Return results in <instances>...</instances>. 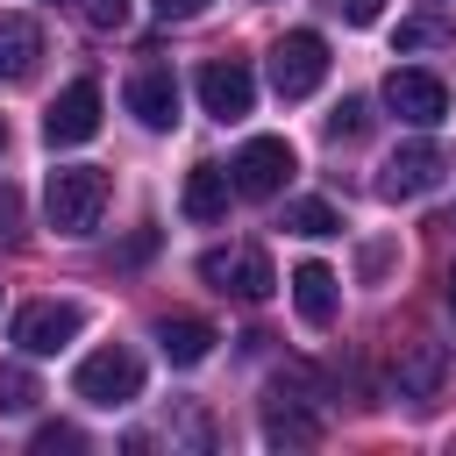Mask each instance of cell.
Listing matches in <instances>:
<instances>
[{"mask_svg":"<svg viewBox=\"0 0 456 456\" xmlns=\"http://www.w3.org/2000/svg\"><path fill=\"white\" fill-rule=\"evenodd\" d=\"M200 278L214 285V292H235V299H271V285H278V271H271V256L264 249H249V242H235V249H207L200 256Z\"/></svg>","mask_w":456,"mask_h":456,"instance_id":"5","label":"cell"},{"mask_svg":"<svg viewBox=\"0 0 456 456\" xmlns=\"http://www.w3.org/2000/svg\"><path fill=\"white\" fill-rule=\"evenodd\" d=\"M442 171H449L442 142L413 135V142H399V150L385 157V171H378V192H385V200H420V192H435V185H442Z\"/></svg>","mask_w":456,"mask_h":456,"instance_id":"7","label":"cell"},{"mask_svg":"<svg viewBox=\"0 0 456 456\" xmlns=\"http://www.w3.org/2000/svg\"><path fill=\"white\" fill-rule=\"evenodd\" d=\"M200 107H207L214 121H242V114L256 107V78H249V64H235V57L200 64Z\"/></svg>","mask_w":456,"mask_h":456,"instance_id":"10","label":"cell"},{"mask_svg":"<svg viewBox=\"0 0 456 456\" xmlns=\"http://www.w3.org/2000/svg\"><path fill=\"white\" fill-rule=\"evenodd\" d=\"M0 142H7V121H0Z\"/></svg>","mask_w":456,"mask_h":456,"instance_id":"29","label":"cell"},{"mask_svg":"<svg viewBox=\"0 0 456 456\" xmlns=\"http://www.w3.org/2000/svg\"><path fill=\"white\" fill-rule=\"evenodd\" d=\"M86 21L93 28H121L128 21V0H86Z\"/></svg>","mask_w":456,"mask_h":456,"instance_id":"25","label":"cell"},{"mask_svg":"<svg viewBox=\"0 0 456 456\" xmlns=\"http://www.w3.org/2000/svg\"><path fill=\"white\" fill-rule=\"evenodd\" d=\"M264 442H278V449H306V442H321V420H314L299 399L271 392V399H264Z\"/></svg>","mask_w":456,"mask_h":456,"instance_id":"17","label":"cell"},{"mask_svg":"<svg viewBox=\"0 0 456 456\" xmlns=\"http://www.w3.org/2000/svg\"><path fill=\"white\" fill-rule=\"evenodd\" d=\"M363 128H370V100H356V93H349V100L328 114V135H335V142H356Z\"/></svg>","mask_w":456,"mask_h":456,"instance_id":"21","label":"cell"},{"mask_svg":"<svg viewBox=\"0 0 456 456\" xmlns=\"http://www.w3.org/2000/svg\"><path fill=\"white\" fill-rule=\"evenodd\" d=\"M78 328H86L78 299H36V306L14 314V349L21 356H57L64 342H78Z\"/></svg>","mask_w":456,"mask_h":456,"instance_id":"6","label":"cell"},{"mask_svg":"<svg viewBox=\"0 0 456 456\" xmlns=\"http://www.w3.org/2000/svg\"><path fill=\"white\" fill-rule=\"evenodd\" d=\"M43 135H50V150L93 142V135H100V86H93V78H71V86L50 100V114H43Z\"/></svg>","mask_w":456,"mask_h":456,"instance_id":"9","label":"cell"},{"mask_svg":"<svg viewBox=\"0 0 456 456\" xmlns=\"http://www.w3.org/2000/svg\"><path fill=\"white\" fill-rule=\"evenodd\" d=\"M28 449H36V456H57V449H86V435H78L71 420H50V428H36Z\"/></svg>","mask_w":456,"mask_h":456,"instance_id":"22","label":"cell"},{"mask_svg":"<svg viewBox=\"0 0 456 456\" xmlns=\"http://www.w3.org/2000/svg\"><path fill=\"white\" fill-rule=\"evenodd\" d=\"M335 285H342V278H335L328 264H299V271H292V306H299L306 328H328V321H335V299H342Z\"/></svg>","mask_w":456,"mask_h":456,"instance_id":"14","label":"cell"},{"mask_svg":"<svg viewBox=\"0 0 456 456\" xmlns=\"http://www.w3.org/2000/svg\"><path fill=\"white\" fill-rule=\"evenodd\" d=\"M449 314H456V264H449Z\"/></svg>","mask_w":456,"mask_h":456,"instance_id":"28","label":"cell"},{"mask_svg":"<svg viewBox=\"0 0 456 456\" xmlns=\"http://www.w3.org/2000/svg\"><path fill=\"white\" fill-rule=\"evenodd\" d=\"M449 36H456V28H449L442 14H413V21H399V36H392V50H399V57H413V50H442Z\"/></svg>","mask_w":456,"mask_h":456,"instance_id":"18","label":"cell"},{"mask_svg":"<svg viewBox=\"0 0 456 456\" xmlns=\"http://www.w3.org/2000/svg\"><path fill=\"white\" fill-rule=\"evenodd\" d=\"M128 114H135L142 128H171V121H178V78H171L164 64H142V71L128 78Z\"/></svg>","mask_w":456,"mask_h":456,"instance_id":"11","label":"cell"},{"mask_svg":"<svg viewBox=\"0 0 456 456\" xmlns=\"http://www.w3.org/2000/svg\"><path fill=\"white\" fill-rule=\"evenodd\" d=\"M43 392H36V378L21 370V363H0V413H28Z\"/></svg>","mask_w":456,"mask_h":456,"instance_id":"20","label":"cell"},{"mask_svg":"<svg viewBox=\"0 0 456 456\" xmlns=\"http://www.w3.org/2000/svg\"><path fill=\"white\" fill-rule=\"evenodd\" d=\"M14 242H21V192L0 185V249H14Z\"/></svg>","mask_w":456,"mask_h":456,"instance_id":"23","label":"cell"},{"mask_svg":"<svg viewBox=\"0 0 456 456\" xmlns=\"http://www.w3.org/2000/svg\"><path fill=\"white\" fill-rule=\"evenodd\" d=\"M43 214H50L57 235H93L100 214H107V171L100 164H57L50 192H43Z\"/></svg>","mask_w":456,"mask_h":456,"instance_id":"1","label":"cell"},{"mask_svg":"<svg viewBox=\"0 0 456 456\" xmlns=\"http://www.w3.org/2000/svg\"><path fill=\"white\" fill-rule=\"evenodd\" d=\"M385 264H392V249H385V242H370V249H363V278H378Z\"/></svg>","mask_w":456,"mask_h":456,"instance_id":"27","label":"cell"},{"mask_svg":"<svg viewBox=\"0 0 456 456\" xmlns=\"http://www.w3.org/2000/svg\"><path fill=\"white\" fill-rule=\"evenodd\" d=\"M164 21H192V14H207V0H150Z\"/></svg>","mask_w":456,"mask_h":456,"instance_id":"26","label":"cell"},{"mask_svg":"<svg viewBox=\"0 0 456 456\" xmlns=\"http://www.w3.org/2000/svg\"><path fill=\"white\" fill-rule=\"evenodd\" d=\"M385 107H392L406 128H435V121L449 114V86H442L435 71H420V64H399V71L385 78Z\"/></svg>","mask_w":456,"mask_h":456,"instance_id":"8","label":"cell"},{"mask_svg":"<svg viewBox=\"0 0 456 456\" xmlns=\"http://www.w3.org/2000/svg\"><path fill=\"white\" fill-rule=\"evenodd\" d=\"M71 392H78L86 406H135V399H142V356L121 349V342H107V349H93V356L71 370Z\"/></svg>","mask_w":456,"mask_h":456,"instance_id":"2","label":"cell"},{"mask_svg":"<svg viewBox=\"0 0 456 456\" xmlns=\"http://www.w3.org/2000/svg\"><path fill=\"white\" fill-rule=\"evenodd\" d=\"M157 349H164V363L192 370V363H207L214 328H207V321H192V314H164V321H157Z\"/></svg>","mask_w":456,"mask_h":456,"instance_id":"15","label":"cell"},{"mask_svg":"<svg viewBox=\"0 0 456 456\" xmlns=\"http://www.w3.org/2000/svg\"><path fill=\"white\" fill-rule=\"evenodd\" d=\"M228 171H235V192L242 200H271V192H285V178L299 171V157H292L285 135H249Z\"/></svg>","mask_w":456,"mask_h":456,"instance_id":"4","label":"cell"},{"mask_svg":"<svg viewBox=\"0 0 456 456\" xmlns=\"http://www.w3.org/2000/svg\"><path fill=\"white\" fill-rule=\"evenodd\" d=\"M442 378H449V356H442L435 342H413V349L399 356V399H413V406H428V399L442 392Z\"/></svg>","mask_w":456,"mask_h":456,"instance_id":"16","label":"cell"},{"mask_svg":"<svg viewBox=\"0 0 456 456\" xmlns=\"http://www.w3.org/2000/svg\"><path fill=\"white\" fill-rule=\"evenodd\" d=\"M36 64H43V28H36V14H0V86L36 78Z\"/></svg>","mask_w":456,"mask_h":456,"instance_id":"12","label":"cell"},{"mask_svg":"<svg viewBox=\"0 0 456 456\" xmlns=\"http://www.w3.org/2000/svg\"><path fill=\"white\" fill-rule=\"evenodd\" d=\"M228 192H235V178L221 171V164H192L185 171V192H178V207H185V221H221L228 214Z\"/></svg>","mask_w":456,"mask_h":456,"instance_id":"13","label":"cell"},{"mask_svg":"<svg viewBox=\"0 0 456 456\" xmlns=\"http://www.w3.org/2000/svg\"><path fill=\"white\" fill-rule=\"evenodd\" d=\"M328 7H335V14L349 21V28H370V21L385 14V0H328Z\"/></svg>","mask_w":456,"mask_h":456,"instance_id":"24","label":"cell"},{"mask_svg":"<svg viewBox=\"0 0 456 456\" xmlns=\"http://www.w3.org/2000/svg\"><path fill=\"white\" fill-rule=\"evenodd\" d=\"M285 228H292V235H342V214H335L328 200H292V207H285Z\"/></svg>","mask_w":456,"mask_h":456,"instance_id":"19","label":"cell"},{"mask_svg":"<svg viewBox=\"0 0 456 456\" xmlns=\"http://www.w3.org/2000/svg\"><path fill=\"white\" fill-rule=\"evenodd\" d=\"M321 78H328V43L314 28H292V36L271 43V86H278V100H306Z\"/></svg>","mask_w":456,"mask_h":456,"instance_id":"3","label":"cell"}]
</instances>
